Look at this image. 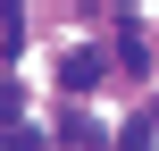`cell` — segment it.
Listing matches in <instances>:
<instances>
[{
  "instance_id": "1",
  "label": "cell",
  "mask_w": 159,
  "mask_h": 151,
  "mask_svg": "<svg viewBox=\"0 0 159 151\" xmlns=\"http://www.w3.org/2000/svg\"><path fill=\"white\" fill-rule=\"evenodd\" d=\"M59 84H67V92H92V84H101V50H67V59H59Z\"/></svg>"
},
{
  "instance_id": "2",
  "label": "cell",
  "mask_w": 159,
  "mask_h": 151,
  "mask_svg": "<svg viewBox=\"0 0 159 151\" xmlns=\"http://www.w3.org/2000/svg\"><path fill=\"white\" fill-rule=\"evenodd\" d=\"M59 134H67V151H92V143H101V118H84V109H67V118H59Z\"/></svg>"
},
{
  "instance_id": "3",
  "label": "cell",
  "mask_w": 159,
  "mask_h": 151,
  "mask_svg": "<svg viewBox=\"0 0 159 151\" xmlns=\"http://www.w3.org/2000/svg\"><path fill=\"white\" fill-rule=\"evenodd\" d=\"M117 67L143 76V67H151V42H143V34H117Z\"/></svg>"
},
{
  "instance_id": "4",
  "label": "cell",
  "mask_w": 159,
  "mask_h": 151,
  "mask_svg": "<svg viewBox=\"0 0 159 151\" xmlns=\"http://www.w3.org/2000/svg\"><path fill=\"white\" fill-rule=\"evenodd\" d=\"M159 134H151V118H126V126H117V151H151Z\"/></svg>"
},
{
  "instance_id": "5",
  "label": "cell",
  "mask_w": 159,
  "mask_h": 151,
  "mask_svg": "<svg viewBox=\"0 0 159 151\" xmlns=\"http://www.w3.org/2000/svg\"><path fill=\"white\" fill-rule=\"evenodd\" d=\"M0 42H8V50L25 42V8H17V0H0Z\"/></svg>"
},
{
  "instance_id": "6",
  "label": "cell",
  "mask_w": 159,
  "mask_h": 151,
  "mask_svg": "<svg viewBox=\"0 0 159 151\" xmlns=\"http://www.w3.org/2000/svg\"><path fill=\"white\" fill-rule=\"evenodd\" d=\"M0 151H42V134L34 126H0Z\"/></svg>"
},
{
  "instance_id": "7",
  "label": "cell",
  "mask_w": 159,
  "mask_h": 151,
  "mask_svg": "<svg viewBox=\"0 0 159 151\" xmlns=\"http://www.w3.org/2000/svg\"><path fill=\"white\" fill-rule=\"evenodd\" d=\"M8 118H17V92H8V84H0V126H8Z\"/></svg>"
},
{
  "instance_id": "8",
  "label": "cell",
  "mask_w": 159,
  "mask_h": 151,
  "mask_svg": "<svg viewBox=\"0 0 159 151\" xmlns=\"http://www.w3.org/2000/svg\"><path fill=\"white\" fill-rule=\"evenodd\" d=\"M143 118H151V134H159V109H143Z\"/></svg>"
}]
</instances>
